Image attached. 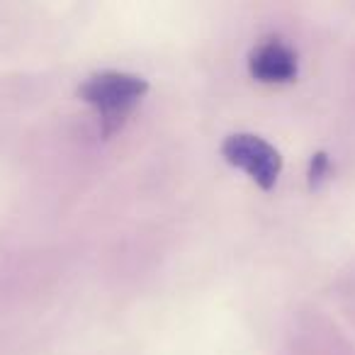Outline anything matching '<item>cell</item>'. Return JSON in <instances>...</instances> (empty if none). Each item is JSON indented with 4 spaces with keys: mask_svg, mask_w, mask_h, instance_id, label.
Masks as SVG:
<instances>
[{
    "mask_svg": "<svg viewBox=\"0 0 355 355\" xmlns=\"http://www.w3.org/2000/svg\"><path fill=\"white\" fill-rule=\"evenodd\" d=\"M146 90L148 83L141 76L124 73V71H103L90 76L78 88V95L100 112L105 134H112L117 127H122L127 114L146 95Z\"/></svg>",
    "mask_w": 355,
    "mask_h": 355,
    "instance_id": "obj_1",
    "label": "cell"
},
{
    "mask_svg": "<svg viewBox=\"0 0 355 355\" xmlns=\"http://www.w3.org/2000/svg\"><path fill=\"white\" fill-rule=\"evenodd\" d=\"M222 156L234 168H241L248 173L253 183L263 190H270L277 183L282 171V156L272 144L266 139L256 137V134H232L224 139L222 144Z\"/></svg>",
    "mask_w": 355,
    "mask_h": 355,
    "instance_id": "obj_2",
    "label": "cell"
},
{
    "mask_svg": "<svg viewBox=\"0 0 355 355\" xmlns=\"http://www.w3.org/2000/svg\"><path fill=\"white\" fill-rule=\"evenodd\" d=\"M248 71L261 83H290L297 78V54L285 42L268 40L251 51Z\"/></svg>",
    "mask_w": 355,
    "mask_h": 355,
    "instance_id": "obj_3",
    "label": "cell"
},
{
    "mask_svg": "<svg viewBox=\"0 0 355 355\" xmlns=\"http://www.w3.org/2000/svg\"><path fill=\"white\" fill-rule=\"evenodd\" d=\"M326 175H329V156H326L324 151H319V153H314V158H311L309 185H311V188H316V185H319Z\"/></svg>",
    "mask_w": 355,
    "mask_h": 355,
    "instance_id": "obj_4",
    "label": "cell"
}]
</instances>
